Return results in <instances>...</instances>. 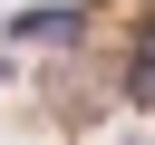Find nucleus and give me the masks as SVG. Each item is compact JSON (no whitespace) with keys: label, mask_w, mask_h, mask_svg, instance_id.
<instances>
[]
</instances>
